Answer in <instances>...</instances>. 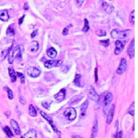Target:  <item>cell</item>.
<instances>
[{"mask_svg": "<svg viewBox=\"0 0 138 138\" xmlns=\"http://www.w3.org/2000/svg\"><path fill=\"white\" fill-rule=\"evenodd\" d=\"M64 116H65L68 120L73 121H74L77 118V111L74 108L70 107L68 108L65 112H64Z\"/></svg>", "mask_w": 138, "mask_h": 138, "instance_id": "obj_1", "label": "cell"}, {"mask_svg": "<svg viewBox=\"0 0 138 138\" xmlns=\"http://www.w3.org/2000/svg\"><path fill=\"white\" fill-rule=\"evenodd\" d=\"M113 100V96L111 93H107L104 97V114L107 115V110L109 109V104H111V102Z\"/></svg>", "mask_w": 138, "mask_h": 138, "instance_id": "obj_2", "label": "cell"}, {"mask_svg": "<svg viewBox=\"0 0 138 138\" xmlns=\"http://www.w3.org/2000/svg\"><path fill=\"white\" fill-rule=\"evenodd\" d=\"M24 51V47L21 45H18L13 49V56L14 59L15 58L18 61H20L22 57V54Z\"/></svg>", "mask_w": 138, "mask_h": 138, "instance_id": "obj_3", "label": "cell"}, {"mask_svg": "<svg viewBox=\"0 0 138 138\" xmlns=\"http://www.w3.org/2000/svg\"><path fill=\"white\" fill-rule=\"evenodd\" d=\"M87 95L90 97V98H91L93 101H94V102H98L99 100V96L97 94L95 89L92 86H89L87 87Z\"/></svg>", "mask_w": 138, "mask_h": 138, "instance_id": "obj_4", "label": "cell"}, {"mask_svg": "<svg viewBox=\"0 0 138 138\" xmlns=\"http://www.w3.org/2000/svg\"><path fill=\"white\" fill-rule=\"evenodd\" d=\"M26 73L30 77H33V78H36V77L40 76L41 71L36 67H30L28 69H27Z\"/></svg>", "mask_w": 138, "mask_h": 138, "instance_id": "obj_5", "label": "cell"}, {"mask_svg": "<svg viewBox=\"0 0 138 138\" xmlns=\"http://www.w3.org/2000/svg\"><path fill=\"white\" fill-rule=\"evenodd\" d=\"M126 42V41H120V40L116 41L115 49V54L116 55H118L123 51V49H124V46H125Z\"/></svg>", "mask_w": 138, "mask_h": 138, "instance_id": "obj_6", "label": "cell"}, {"mask_svg": "<svg viewBox=\"0 0 138 138\" xmlns=\"http://www.w3.org/2000/svg\"><path fill=\"white\" fill-rule=\"evenodd\" d=\"M61 64V60H48L44 63V66L48 69H50L53 67H58Z\"/></svg>", "mask_w": 138, "mask_h": 138, "instance_id": "obj_7", "label": "cell"}, {"mask_svg": "<svg viewBox=\"0 0 138 138\" xmlns=\"http://www.w3.org/2000/svg\"><path fill=\"white\" fill-rule=\"evenodd\" d=\"M126 68H127V61L126 60V59L123 58L121 60L120 65H119V66L116 71V73H118V74H122V73L123 72H125V71L126 70Z\"/></svg>", "mask_w": 138, "mask_h": 138, "instance_id": "obj_8", "label": "cell"}, {"mask_svg": "<svg viewBox=\"0 0 138 138\" xmlns=\"http://www.w3.org/2000/svg\"><path fill=\"white\" fill-rule=\"evenodd\" d=\"M40 113H41V116L45 119V120H46L48 122H49V123L52 126V128H53V130L55 132H58L59 133V132H58V130L57 129V128L55 127V126L53 124V120H52V118H51V116H49L48 114H46L45 112H43V111H41L40 112Z\"/></svg>", "mask_w": 138, "mask_h": 138, "instance_id": "obj_9", "label": "cell"}, {"mask_svg": "<svg viewBox=\"0 0 138 138\" xmlns=\"http://www.w3.org/2000/svg\"><path fill=\"white\" fill-rule=\"evenodd\" d=\"M115 112V104H112L111 108L108 109V113L107 116V123L110 124L113 120V116Z\"/></svg>", "mask_w": 138, "mask_h": 138, "instance_id": "obj_10", "label": "cell"}, {"mask_svg": "<svg viewBox=\"0 0 138 138\" xmlns=\"http://www.w3.org/2000/svg\"><path fill=\"white\" fill-rule=\"evenodd\" d=\"M66 97V89H62L59 93H57L56 95H54V98L57 102H61L65 99Z\"/></svg>", "mask_w": 138, "mask_h": 138, "instance_id": "obj_11", "label": "cell"}, {"mask_svg": "<svg viewBox=\"0 0 138 138\" xmlns=\"http://www.w3.org/2000/svg\"><path fill=\"white\" fill-rule=\"evenodd\" d=\"M88 104H89L88 101L86 100L85 102L81 105V107H80V116H81V118H85V116L86 115V110L88 107Z\"/></svg>", "mask_w": 138, "mask_h": 138, "instance_id": "obj_12", "label": "cell"}, {"mask_svg": "<svg viewBox=\"0 0 138 138\" xmlns=\"http://www.w3.org/2000/svg\"><path fill=\"white\" fill-rule=\"evenodd\" d=\"M127 53H128V57L131 59L134 57V40H132L131 41L129 46H128V47Z\"/></svg>", "mask_w": 138, "mask_h": 138, "instance_id": "obj_13", "label": "cell"}, {"mask_svg": "<svg viewBox=\"0 0 138 138\" xmlns=\"http://www.w3.org/2000/svg\"><path fill=\"white\" fill-rule=\"evenodd\" d=\"M10 124H11L12 128H13L15 134L16 135H19L21 134V129H20L19 126H18V123H17V121L13 120V119H11L10 120Z\"/></svg>", "mask_w": 138, "mask_h": 138, "instance_id": "obj_14", "label": "cell"}, {"mask_svg": "<svg viewBox=\"0 0 138 138\" xmlns=\"http://www.w3.org/2000/svg\"><path fill=\"white\" fill-rule=\"evenodd\" d=\"M84 96L82 94H80V95H77L76 96H74L73 98H72L69 102H68V104L69 105H75V104H77L83 98Z\"/></svg>", "mask_w": 138, "mask_h": 138, "instance_id": "obj_15", "label": "cell"}, {"mask_svg": "<svg viewBox=\"0 0 138 138\" xmlns=\"http://www.w3.org/2000/svg\"><path fill=\"white\" fill-rule=\"evenodd\" d=\"M131 32L132 31L130 30H126L120 32V34H119V36H118V39L120 41H126L125 39L127 38L130 35Z\"/></svg>", "mask_w": 138, "mask_h": 138, "instance_id": "obj_16", "label": "cell"}, {"mask_svg": "<svg viewBox=\"0 0 138 138\" xmlns=\"http://www.w3.org/2000/svg\"><path fill=\"white\" fill-rule=\"evenodd\" d=\"M102 7L104 8V10L107 14L112 13L114 10V7L111 5H109L107 2H103L102 3Z\"/></svg>", "mask_w": 138, "mask_h": 138, "instance_id": "obj_17", "label": "cell"}, {"mask_svg": "<svg viewBox=\"0 0 138 138\" xmlns=\"http://www.w3.org/2000/svg\"><path fill=\"white\" fill-rule=\"evenodd\" d=\"M24 138H37V132L34 128L30 129L24 135Z\"/></svg>", "mask_w": 138, "mask_h": 138, "instance_id": "obj_18", "label": "cell"}, {"mask_svg": "<svg viewBox=\"0 0 138 138\" xmlns=\"http://www.w3.org/2000/svg\"><path fill=\"white\" fill-rule=\"evenodd\" d=\"M98 121L97 119H96L93 126V128H92V135H91V138H95L98 134Z\"/></svg>", "mask_w": 138, "mask_h": 138, "instance_id": "obj_19", "label": "cell"}, {"mask_svg": "<svg viewBox=\"0 0 138 138\" xmlns=\"http://www.w3.org/2000/svg\"><path fill=\"white\" fill-rule=\"evenodd\" d=\"M9 19V15L8 12L6 10H0V20L2 21H7Z\"/></svg>", "mask_w": 138, "mask_h": 138, "instance_id": "obj_20", "label": "cell"}, {"mask_svg": "<svg viewBox=\"0 0 138 138\" xmlns=\"http://www.w3.org/2000/svg\"><path fill=\"white\" fill-rule=\"evenodd\" d=\"M46 54H47V55H48L49 57H51V58H55V57H57V51L55 50L53 47H51V48H49V49L47 50Z\"/></svg>", "mask_w": 138, "mask_h": 138, "instance_id": "obj_21", "label": "cell"}, {"mask_svg": "<svg viewBox=\"0 0 138 138\" xmlns=\"http://www.w3.org/2000/svg\"><path fill=\"white\" fill-rule=\"evenodd\" d=\"M38 49H39L38 43L37 41H32V43H31V46H30V51L32 52H36V51H38Z\"/></svg>", "mask_w": 138, "mask_h": 138, "instance_id": "obj_22", "label": "cell"}, {"mask_svg": "<svg viewBox=\"0 0 138 138\" xmlns=\"http://www.w3.org/2000/svg\"><path fill=\"white\" fill-rule=\"evenodd\" d=\"M9 72V75H10V77L11 79V81L13 82L16 81V75H15V73L14 71V69L13 68H10L8 70Z\"/></svg>", "mask_w": 138, "mask_h": 138, "instance_id": "obj_23", "label": "cell"}, {"mask_svg": "<svg viewBox=\"0 0 138 138\" xmlns=\"http://www.w3.org/2000/svg\"><path fill=\"white\" fill-rule=\"evenodd\" d=\"M13 43L12 44L11 47L10 49V51H9V55H8V62L10 64H12L13 62V60H14V56H13V50H12V48H13Z\"/></svg>", "mask_w": 138, "mask_h": 138, "instance_id": "obj_24", "label": "cell"}, {"mask_svg": "<svg viewBox=\"0 0 138 138\" xmlns=\"http://www.w3.org/2000/svg\"><path fill=\"white\" fill-rule=\"evenodd\" d=\"M29 113L32 117H36L37 116V111H36L35 107L32 104H30L29 107Z\"/></svg>", "mask_w": 138, "mask_h": 138, "instance_id": "obj_25", "label": "cell"}, {"mask_svg": "<svg viewBox=\"0 0 138 138\" xmlns=\"http://www.w3.org/2000/svg\"><path fill=\"white\" fill-rule=\"evenodd\" d=\"M119 34H120V31L117 29H115L113 30L112 32H111V36L113 39H116V38H118V36H119Z\"/></svg>", "mask_w": 138, "mask_h": 138, "instance_id": "obj_26", "label": "cell"}, {"mask_svg": "<svg viewBox=\"0 0 138 138\" xmlns=\"http://www.w3.org/2000/svg\"><path fill=\"white\" fill-rule=\"evenodd\" d=\"M4 131H5V134H7V137H13V134L12 133L11 130L10 129V128H9L8 126H5V127L4 128Z\"/></svg>", "mask_w": 138, "mask_h": 138, "instance_id": "obj_27", "label": "cell"}, {"mask_svg": "<svg viewBox=\"0 0 138 138\" xmlns=\"http://www.w3.org/2000/svg\"><path fill=\"white\" fill-rule=\"evenodd\" d=\"M80 79H81V75L79 74H77L74 79V81H73V83L74 85L77 87L80 86Z\"/></svg>", "mask_w": 138, "mask_h": 138, "instance_id": "obj_28", "label": "cell"}, {"mask_svg": "<svg viewBox=\"0 0 138 138\" xmlns=\"http://www.w3.org/2000/svg\"><path fill=\"white\" fill-rule=\"evenodd\" d=\"M85 25H84V27H83V29H82V31H83L84 32H87L88 30H89V28H90V26H89V22L87 21V19H85Z\"/></svg>", "mask_w": 138, "mask_h": 138, "instance_id": "obj_29", "label": "cell"}, {"mask_svg": "<svg viewBox=\"0 0 138 138\" xmlns=\"http://www.w3.org/2000/svg\"><path fill=\"white\" fill-rule=\"evenodd\" d=\"M51 102H52L51 100H46V101H45V102H43L42 103V106L43 107H45L46 109H49L51 104Z\"/></svg>", "mask_w": 138, "mask_h": 138, "instance_id": "obj_30", "label": "cell"}, {"mask_svg": "<svg viewBox=\"0 0 138 138\" xmlns=\"http://www.w3.org/2000/svg\"><path fill=\"white\" fill-rule=\"evenodd\" d=\"M5 90H6L7 92V96H8L9 99L12 100V99L13 98V91L11 90V89H10V88L7 87H5Z\"/></svg>", "mask_w": 138, "mask_h": 138, "instance_id": "obj_31", "label": "cell"}, {"mask_svg": "<svg viewBox=\"0 0 138 138\" xmlns=\"http://www.w3.org/2000/svg\"><path fill=\"white\" fill-rule=\"evenodd\" d=\"M128 112L132 116H134V102H133V103L131 104L129 109H128Z\"/></svg>", "mask_w": 138, "mask_h": 138, "instance_id": "obj_32", "label": "cell"}, {"mask_svg": "<svg viewBox=\"0 0 138 138\" xmlns=\"http://www.w3.org/2000/svg\"><path fill=\"white\" fill-rule=\"evenodd\" d=\"M7 35H10V36H13L15 35V32H14V30L12 28L11 26L8 27V29L7 30Z\"/></svg>", "mask_w": 138, "mask_h": 138, "instance_id": "obj_33", "label": "cell"}, {"mask_svg": "<svg viewBox=\"0 0 138 138\" xmlns=\"http://www.w3.org/2000/svg\"><path fill=\"white\" fill-rule=\"evenodd\" d=\"M134 13H135V11L133 10L131 13H130V15H129V21L131 22L132 24H134Z\"/></svg>", "mask_w": 138, "mask_h": 138, "instance_id": "obj_34", "label": "cell"}, {"mask_svg": "<svg viewBox=\"0 0 138 138\" xmlns=\"http://www.w3.org/2000/svg\"><path fill=\"white\" fill-rule=\"evenodd\" d=\"M17 75L19 77V78L21 79V83H22V84H24V83H25V77H24V76L22 74V73H19V72L17 73Z\"/></svg>", "mask_w": 138, "mask_h": 138, "instance_id": "obj_35", "label": "cell"}, {"mask_svg": "<svg viewBox=\"0 0 138 138\" xmlns=\"http://www.w3.org/2000/svg\"><path fill=\"white\" fill-rule=\"evenodd\" d=\"M100 43H103L104 46L107 47L108 46H109V40L107 39V40H105V41H101Z\"/></svg>", "mask_w": 138, "mask_h": 138, "instance_id": "obj_36", "label": "cell"}, {"mask_svg": "<svg viewBox=\"0 0 138 138\" xmlns=\"http://www.w3.org/2000/svg\"><path fill=\"white\" fill-rule=\"evenodd\" d=\"M122 137H123V132L121 131V132H118L116 133L115 138H122Z\"/></svg>", "mask_w": 138, "mask_h": 138, "instance_id": "obj_37", "label": "cell"}, {"mask_svg": "<svg viewBox=\"0 0 138 138\" xmlns=\"http://www.w3.org/2000/svg\"><path fill=\"white\" fill-rule=\"evenodd\" d=\"M106 35H107V34H106V31H105V30H100V32H99L98 34V36H105Z\"/></svg>", "mask_w": 138, "mask_h": 138, "instance_id": "obj_38", "label": "cell"}, {"mask_svg": "<svg viewBox=\"0 0 138 138\" xmlns=\"http://www.w3.org/2000/svg\"><path fill=\"white\" fill-rule=\"evenodd\" d=\"M68 30H69L68 27H66V28L62 30V35H66L68 33Z\"/></svg>", "mask_w": 138, "mask_h": 138, "instance_id": "obj_39", "label": "cell"}, {"mask_svg": "<svg viewBox=\"0 0 138 138\" xmlns=\"http://www.w3.org/2000/svg\"><path fill=\"white\" fill-rule=\"evenodd\" d=\"M7 51L6 50H4V51L2 52V60L5 58L6 55H7Z\"/></svg>", "mask_w": 138, "mask_h": 138, "instance_id": "obj_40", "label": "cell"}, {"mask_svg": "<svg viewBox=\"0 0 138 138\" xmlns=\"http://www.w3.org/2000/svg\"><path fill=\"white\" fill-rule=\"evenodd\" d=\"M95 82H98V69L96 68L95 70Z\"/></svg>", "mask_w": 138, "mask_h": 138, "instance_id": "obj_41", "label": "cell"}, {"mask_svg": "<svg viewBox=\"0 0 138 138\" xmlns=\"http://www.w3.org/2000/svg\"><path fill=\"white\" fill-rule=\"evenodd\" d=\"M19 101H20V102L21 103V104H23V105L26 104V100H25L23 97H20Z\"/></svg>", "mask_w": 138, "mask_h": 138, "instance_id": "obj_42", "label": "cell"}, {"mask_svg": "<svg viewBox=\"0 0 138 138\" xmlns=\"http://www.w3.org/2000/svg\"><path fill=\"white\" fill-rule=\"evenodd\" d=\"M37 33H38V30H35L32 33V35H31V38H35V37L37 35Z\"/></svg>", "mask_w": 138, "mask_h": 138, "instance_id": "obj_43", "label": "cell"}, {"mask_svg": "<svg viewBox=\"0 0 138 138\" xmlns=\"http://www.w3.org/2000/svg\"><path fill=\"white\" fill-rule=\"evenodd\" d=\"M85 2V0H77V2L78 4V5L81 6L82 4H83V2Z\"/></svg>", "mask_w": 138, "mask_h": 138, "instance_id": "obj_44", "label": "cell"}, {"mask_svg": "<svg viewBox=\"0 0 138 138\" xmlns=\"http://www.w3.org/2000/svg\"><path fill=\"white\" fill-rule=\"evenodd\" d=\"M24 16H25V15H23L22 18H21L20 19H19V24H20V25H21V24L23 23V20H24Z\"/></svg>", "mask_w": 138, "mask_h": 138, "instance_id": "obj_45", "label": "cell"}, {"mask_svg": "<svg viewBox=\"0 0 138 138\" xmlns=\"http://www.w3.org/2000/svg\"><path fill=\"white\" fill-rule=\"evenodd\" d=\"M24 10H28L29 9V5L27 3H25L24 4Z\"/></svg>", "mask_w": 138, "mask_h": 138, "instance_id": "obj_46", "label": "cell"}, {"mask_svg": "<svg viewBox=\"0 0 138 138\" xmlns=\"http://www.w3.org/2000/svg\"><path fill=\"white\" fill-rule=\"evenodd\" d=\"M72 138H82V137L80 136H78V135H75V136H73Z\"/></svg>", "mask_w": 138, "mask_h": 138, "instance_id": "obj_47", "label": "cell"}, {"mask_svg": "<svg viewBox=\"0 0 138 138\" xmlns=\"http://www.w3.org/2000/svg\"><path fill=\"white\" fill-rule=\"evenodd\" d=\"M21 138H24V137H21Z\"/></svg>", "mask_w": 138, "mask_h": 138, "instance_id": "obj_48", "label": "cell"}]
</instances>
